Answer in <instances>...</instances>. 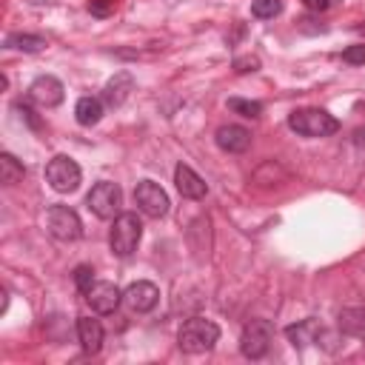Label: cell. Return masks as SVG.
I'll list each match as a JSON object with an SVG mask.
<instances>
[{"instance_id":"30bf717a","label":"cell","mask_w":365,"mask_h":365,"mask_svg":"<svg viewBox=\"0 0 365 365\" xmlns=\"http://www.w3.org/2000/svg\"><path fill=\"white\" fill-rule=\"evenodd\" d=\"M29 98H32L38 106H43V109H54V106L63 103L66 88H63V83H60L57 77L43 75V77H38L32 86H29Z\"/></svg>"},{"instance_id":"2e32d148","label":"cell","mask_w":365,"mask_h":365,"mask_svg":"<svg viewBox=\"0 0 365 365\" xmlns=\"http://www.w3.org/2000/svg\"><path fill=\"white\" fill-rule=\"evenodd\" d=\"M286 334H288V340H291L294 348H302V345H309V343H317V340L323 337V331L317 328L314 320H302V323H297V325H288Z\"/></svg>"},{"instance_id":"52a82bcc","label":"cell","mask_w":365,"mask_h":365,"mask_svg":"<svg viewBox=\"0 0 365 365\" xmlns=\"http://www.w3.org/2000/svg\"><path fill=\"white\" fill-rule=\"evenodd\" d=\"M271 340H274V328L268 320H249V325L242 328V337H240V351L249 359H260L268 354Z\"/></svg>"},{"instance_id":"9c48e42d","label":"cell","mask_w":365,"mask_h":365,"mask_svg":"<svg viewBox=\"0 0 365 365\" xmlns=\"http://www.w3.org/2000/svg\"><path fill=\"white\" fill-rule=\"evenodd\" d=\"M123 302H126V309L134 311V314H146L151 311L160 302V288L155 283H146V280H137L132 283L126 291H123Z\"/></svg>"},{"instance_id":"484cf974","label":"cell","mask_w":365,"mask_h":365,"mask_svg":"<svg viewBox=\"0 0 365 365\" xmlns=\"http://www.w3.org/2000/svg\"><path fill=\"white\" fill-rule=\"evenodd\" d=\"M234 69H237L240 75L257 72V69H260V60H257V57H237V60H234Z\"/></svg>"},{"instance_id":"5b68a950","label":"cell","mask_w":365,"mask_h":365,"mask_svg":"<svg viewBox=\"0 0 365 365\" xmlns=\"http://www.w3.org/2000/svg\"><path fill=\"white\" fill-rule=\"evenodd\" d=\"M46 226H49V234L60 242H75L83 234V223L77 217V211L69 205H52L46 215Z\"/></svg>"},{"instance_id":"e0dca14e","label":"cell","mask_w":365,"mask_h":365,"mask_svg":"<svg viewBox=\"0 0 365 365\" xmlns=\"http://www.w3.org/2000/svg\"><path fill=\"white\" fill-rule=\"evenodd\" d=\"M75 117L80 126H98L103 117V100L98 98H80L75 106Z\"/></svg>"},{"instance_id":"8fae6325","label":"cell","mask_w":365,"mask_h":365,"mask_svg":"<svg viewBox=\"0 0 365 365\" xmlns=\"http://www.w3.org/2000/svg\"><path fill=\"white\" fill-rule=\"evenodd\" d=\"M86 302L91 306V311H98V314H114L117 306L123 302V291L114 283H95L86 291Z\"/></svg>"},{"instance_id":"3957f363","label":"cell","mask_w":365,"mask_h":365,"mask_svg":"<svg viewBox=\"0 0 365 365\" xmlns=\"http://www.w3.org/2000/svg\"><path fill=\"white\" fill-rule=\"evenodd\" d=\"M288 126L302 137H328L340 129L337 117L328 114L325 109H300L288 117Z\"/></svg>"},{"instance_id":"4fadbf2b","label":"cell","mask_w":365,"mask_h":365,"mask_svg":"<svg viewBox=\"0 0 365 365\" xmlns=\"http://www.w3.org/2000/svg\"><path fill=\"white\" fill-rule=\"evenodd\" d=\"M132 88H134L132 75H129V72H117V75L106 83V88H103V103H106L109 109H120V106L129 100Z\"/></svg>"},{"instance_id":"6da1fadb","label":"cell","mask_w":365,"mask_h":365,"mask_svg":"<svg viewBox=\"0 0 365 365\" xmlns=\"http://www.w3.org/2000/svg\"><path fill=\"white\" fill-rule=\"evenodd\" d=\"M220 340V328L217 323H211L205 317H192L182 323L180 334H177V345L180 351H186V354H205L217 345Z\"/></svg>"},{"instance_id":"4316f807","label":"cell","mask_w":365,"mask_h":365,"mask_svg":"<svg viewBox=\"0 0 365 365\" xmlns=\"http://www.w3.org/2000/svg\"><path fill=\"white\" fill-rule=\"evenodd\" d=\"M17 111H20V117H23L26 123L32 126L35 132H40V129H43V123H40V117H38V114H35L32 109H29V106H17Z\"/></svg>"},{"instance_id":"83f0119b","label":"cell","mask_w":365,"mask_h":365,"mask_svg":"<svg viewBox=\"0 0 365 365\" xmlns=\"http://www.w3.org/2000/svg\"><path fill=\"white\" fill-rule=\"evenodd\" d=\"M302 3H306V9H311V12H325L331 6V0H302Z\"/></svg>"},{"instance_id":"d4e9b609","label":"cell","mask_w":365,"mask_h":365,"mask_svg":"<svg viewBox=\"0 0 365 365\" xmlns=\"http://www.w3.org/2000/svg\"><path fill=\"white\" fill-rule=\"evenodd\" d=\"M343 60H345V63H351V66H359V63H365V46L359 43V46H351V49H345V52H343Z\"/></svg>"},{"instance_id":"44dd1931","label":"cell","mask_w":365,"mask_h":365,"mask_svg":"<svg viewBox=\"0 0 365 365\" xmlns=\"http://www.w3.org/2000/svg\"><path fill=\"white\" fill-rule=\"evenodd\" d=\"M228 109H231L234 114H240V117H251V120H257V117L263 114V103H257V100H242V98H231V100H228Z\"/></svg>"},{"instance_id":"ac0fdd59","label":"cell","mask_w":365,"mask_h":365,"mask_svg":"<svg viewBox=\"0 0 365 365\" xmlns=\"http://www.w3.org/2000/svg\"><path fill=\"white\" fill-rule=\"evenodd\" d=\"M340 331L365 340V309H343L340 311Z\"/></svg>"},{"instance_id":"8992f818","label":"cell","mask_w":365,"mask_h":365,"mask_svg":"<svg viewBox=\"0 0 365 365\" xmlns=\"http://www.w3.org/2000/svg\"><path fill=\"white\" fill-rule=\"evenodd\" d=\"M46 180H49V186H52L54 192L72 194V192H77V186H80L83 171H80V166H77L72 157L60 155V157L49 160V166H46Z\"/></svg>"},{"instance_id":"ba28073f","label":"cell","mask_w":365,"mask_h":365,"mask_svg":"<svg viewBox=\"0 0 365 365\" xmlns=\"http://www.w3.org/2000/svg\"><path fill=\"white\" fill-rule=\"evenodd\" d=\"M134 205L143 211L146 217H155V220H160V217H166L169 215V194L157 186L155 180H143V182H137V189H134Z\"/></svg>"},{"instance_id":"603a6c76","label":"cell","mask_w":365,"mask_h":365,"mask_svg":"<svg viewBox=\"0 0 365 365\" xmlns=\"http://www.w3.org/2000/svg\"><path fill=\"white\" fill-rule=\"evenodd\" d=\"M75 286L80 294H86L91 286H95V268L91 265H77L75 268Z\"/></svg>"},{"instance_id":"ffe728a7","label":"cell","mask_w":365,"mask_h":365,"mask_svg":"<svg viewBox=\"0 0 365 365\" xmlns=\"http://www.w3.org/2000/svg\"><path fill=\"white\" fill-rule=\"evenodd\" d=\"M6 49H15V52H26V54H38L46 49V40L40 35H9L6 38Z\"/></svg>"},{"instance_id":"9a60e30c","label":"cell","mask_w":365,"mask_h":365,"mask_svg":"<svg viewBox=\"0 0 365 365\" xmlns=\"http://www.w3.org/2000/svg\"><path fill=\"white\" fill-rule=\"evenodd\" d=\"M77 337L86 354H98L103 348V325L91 317H80L77 320Z\"/></svg>"},{"instance_id":"7c38bea8","label":"cell","mask_w":365,"mask_h":365,"mask_svg":"<svg viewBox=\"0 0 365 365\" xmlns=\"http://www.w3.org/2000/svg\"><path fill=\"white\" fill-rule=\"evenodd\" d=\"M174 182H177V192L186 197V200H203L205 192H208V186L203 182V177H200L192 166H186V163H180V166L174 169Z\"/></svg>"},{"instance_id":"7402d4cb","label":"cell","mask_w":365,"mask_h":365,"mask_svg":"<svg viewBox=\"0 0 365 365\" xmlns=\"http://www.w3.org/2000/svg\"><path fill=\"white\" fill-rule=\"evenodd\" d=\"M283 12V0H254L251 3V15L260 20H271Z\"/></svg>"},{"instance_id":"7a4b0ae2","label":"cell","mask_w":365,"mask_h":365,"mask_svg":"<svg viewBox=\"0 0 365 365\" xmlns=\"http://www.w3.org/2000/svg\"><path fill=\"white\" fill-rule=\"evenodd\" d=\"M143 240V223L137 215L126 211V215L114 217V226H111V234H109V246L117 257H132Z\"/></svg>"},{"instance_id":"d6986e66","label":"cell","mask_w":365,"mask_h":365,"mask_svg":"<svg viewBox=\"0 0 365 365\" xmlns=\"http://www.w3.org/2000/svg\"><path fill=\"white\" fill-rule=\"evenodd\" d=\"M23 177H26L23 163L15 155H9V151H3V155H0V180H3V186H15Z\"/></svg>"},{"instance_id":"5bb4252c","label":"cell","mask_w":365,"mask_h":365,"mask_svg":"<svg viewBox=\"0 0 365 365\" xmlns=\"http://www.w3.org/2000/svg\"><path fill=\"white\" fill-rule=\"evenodd\" d=\"M217 146L228 155H242L251 146V132L242 126H220L217 129Z\"/></svg>"},{"instance_id":"cb8c5ba5","label":"cell","mask_w":365,"mask_h":365,"mask_svg":"<svg viewBox=\"0 0 365 365\" xmlns=\"http://www.w3.org/2000/svg\"><path fill=\"white\" fill-rule=\"evenodd\" d=\"M88 12L95 15V17H109V15L114 12V0H91Z\"/></svg>"},{"instance_id":"277c9868","label":"cell","mask_w":365,"mask_h":365,"mask_svg":"<svg viewBox=\"0 0 365 365\" xmlns=\"http://www.w3.org/2000/svg\"><path fill=\"white\" fill-rule=\"evenodd\" d=\"M86 205H88V211H95L100 220H114V217H120L123 192H120L117 182L103 180V182H98V186L86 194Z\"/></svg>"}]
</instances>
